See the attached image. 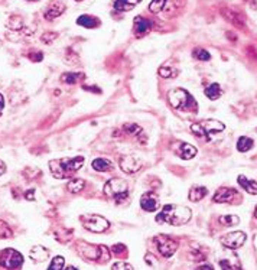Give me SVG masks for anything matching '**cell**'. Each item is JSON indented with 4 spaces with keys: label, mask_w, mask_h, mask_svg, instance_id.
Masks as SVG:
<instances>
[{
    "label": "cell",
    "mask_w": 257,
    "mask_h": 270,
    "mask_svg": "<svg viewBox=\"0 0 257 270\" xmlns=\"http://www.w3.org/2000/svg\"><path fill=\"white\" fill-rule=\"evenodd\" d=\"M125 132L128 133V135H131V136H137L140 132H142V127L140 126H137V125H125Z\"/></svg>",
    "instance_id": "38"
},
{
    "label": "cell",
    "mask_w": 257,
    "mask_h": 270,
    "mask_svg": "<svg viewBox=\"0 0 257 270\" xmlns=\"http://www.w3.org/2000/svg\"><path fill=\"white\" fill-rule=\"evenodd\" d=\"M81 224L84 225L85 230L91 231V233H103L110 227V222L107 218H104L103 215L98 214H85L81 215L80 218Z\"/></svg>",
    "instance_id": "7"
},
{
    "label": "cell",
    "mask_w": 257,
    "mask_h": 270,
    "mask_svg": "<svg viewBox=\"0 0 257 270\" xmlns=\"http://www.w3.org/2000/svg\"><path fill=\"white\" fill-rule=\"evenodd\" d=\"M152 28V22L143 16H136L134 17V35L137 38H142L145 36Z\"/></svg>",
    "instance_id": "17"
},
{
    "label": "cell",
    "mask_w": 257,
    "mask_h": 270,
    "mask_svg": "<svg viewBox=\"0 0 257 270\" xmlns=\"http://www.w3.org/2000/svg\"><path fill=\"white\" fill-rule=\"evenodd\" d=\"M225 129V125L220 120H202L199 123H195L191 126V130L199 139H209L211 136L218 135Z\"/></svg>",
    "instance_id": "6"
},
{
    "label": "cell",
    "mask_w": 257,
    "mask_h": 270,
    "mask_svg": "<svg viewBox=\"0 0 257 270\" xmlns=\"http://www.w3.org/2000/svg\"><path fill=\"white\" fill-rule=\"evenodd\" d=\"M103 192L109 198H113L117 204H122L128 195V182L120 178H112L104 184Z\"/></svg>",
    "instance_id": "5"
},
{
    "label": "cell",
    "mask_w": 257,
    "mask_h": 270,
    "mask_svg": "<svg viewBox=\"0 0 257 270\" xmlns=\"http://www.w3.org/2000/svg\"><path fill=\"white\" fill-rule=\"evenodd\" d=\"M80 249V254L91 262H97V263H107L112 257V253L109 252V249L103 244L97 246V244H88V243H80L78 244Z\"/></svg>",
    "instance_id": "4"
},
{
    "label": "cell",
    "mask_w": 257,
    "mask_h": 270,
    "mask_svg": "<svg viewBox=\"0 0 257 270\" xmlns=\"http://www.w3.org/2000/svg\"><path fill=\"white\" fill-rule=\"evenodd\" d=\"M23 265V256L15 249H4L0 253V266L6 270H17Z\"/></svg>",
    "instance_id": "8"
},
{
    "label": "cell",
    "mask_w": 257,
    "mask_h": 270,
    "mask_svg": "<svg viewBox=\"0 0 257 270\" xmlns=\"http://www.w3.org/2000/svg\"><path fill=\"white\" fill-rule=\"evenodd\" d=\"M142 0H114V9L119 12H130L133 10Z\"/></svg>",
    "instance_id": "24"
},
{
    "label": "cell",
    "mask_w": 257,
    "mask_h": 270,
    "mask_svg": "<svg viewBox=\"0 0 257 270\" xmlns=\"http://www.w3.org/2000/svg\"><path fill=\"white\" fill-rule=\"evenodd\" d=\"M228 250H230V249H228ZM218 263H220L221 270H243L241 265H240V259H239V256H237L233 250L227 252L225 256L220 257Z\"/></svg>",
    "instance_id": "12"
},
{
    "label": "cell",
    "mask_w": 257,
    "mask_h": 270,
    "mask_svg": "<svg viewBox=\"0 0 257 270\" xmlns=\"http://www.w3.org/2000/svg\"><path fill=\"white\" fill-rule=\"evenodd\" d=\"M29 256H31V259H32L35 263H44V262L48 260L49 252H48V249H45L44 246H35V247L31 249Z\"/></svg>",
    "instance_id": "19"
},
{
    "label": "cell",
    "mask_w": 257,
    "mask_h": 270,
    "mask_svg": "<svg viewBox=\"0 0 257 270\" xmlns=\"http://www.w3.org/2000/svg\"><path fill=\"white\" fill-rule=\"evenodd\" d=\"M75 1H81V0H75Z\"/></svg>",
    "instance_id": "47"
},
{
    "label": "cell",
    "mask_w": 257,
    "mask_h": 270,
    "mask_svg": "<svg viewBox=\"0 0 257 270\" xmlns=\"http://www.w3.org/2000/svg\"><path fill=\"white\" fill-rule=\"evenodd\" d=\"M13 231L9 227V224L3 220H0V238H12Z\"/></svg>",
    "instance_id": "32"
},
{
    "label": "cell",
    "mask_w": 257,
    "mask_h": 270,
    "mask_svg": "<svg viewBox=\"0 0 257 270\" xmlns=\"http://www.w3.org/2000/svg\"><path fill=\"white\" fill-rule=\"evenodd\" d=\"M77 25L84 26L87 29H93V28H98L100 26V19L91 15H82L77 19Z\"/></svg>",
    "instance_id": "22"
},
{
    "label": "cell",
    "mask_w": 257,
    "mask_h": 270,
    "mask_svg": "<svg viewBox=\"0 0 257 270\" xmlns=\"http://www.w3.org/2000/svg\"><path fill=\"white\" fill-rule=\"evenodd\" d=\"M3 107H4V97L0 94V111L3 110Z\"/></svg>",
    "instance_id": "44"
},
{
    "label": "cell",
    "mask_w": 257,
    "mask_h": 270,
    "mask_svg": "<svg viewBox=\"0 0 257 270\" xmlns=\"http://www.w3.org/2000/svg\"><path fill=\"white\" fill-rule=\"evenodd\" d=\"M84 162H85V159L82 156L52 159V160H49V171H51L52 176L57 179H68L80 168H82Z\"/></svg>",
    "instance_id": "2"
},
{
    "label": "cell",
    "mask_w": 257,
    "mask_h": 270,
    "mask_svg": "<svg viewBox=\"0 0 257 270\" xmlns=\"http://www.w3.org/2000/svg\"><path fill=\"white\" fill-rule=\"evenodd\" d=\"M193 217V211L188 206L177 205V204H166L156 215V221L159 224H169V225H184Z\"/></svg>",
    "instance_id": "1"
},
{
    "label": "cell",
    "mask_w": 257,
    "mask_h": 270,
    "mask_svg": "<svg viewBox=\"0 0 257 270\" xmlns=\"http://www.w3.org/2000/svg\"><path fill=\"white\" fill-rule=\"evenodd\" d=\"M255 217L257 218V206H256V209H255Z\"/></svg>",
    "instance_id": "46"
},
{
    "label": "cell",
    "mask_w": 257,
    "mask_h": 270,
    "mask_svg": "<svg viewBox=\"0 0 257 270\" xmlns=\"http://www.w3.org/2000/svg\"><path fill=\"white\" fill-rule=\"evenodd\" d=\"M236 198H239V192L233 188H227V187H221L215 191L214 197H212V201L214 203H227L231 204Z\"/></svg>",
    "instance_id": "13"
},
{
    "label": "cell",
    "mask_w": 257,
    "mask_h": 270,
    "mask_svg": "<svg viewBox=\"0 0 257 270\" xmlns=\"http://www.w3.org/2000/svg\"><path fill=\"white\" fill-rule=\"evenodd\" d=\"M64 270H78L77 268H74V266H68V268H65Z\"/></svg>",
    "instance_id": "45"
},
{
    "label": "cell",
    "mask_w": 257,
    "mask_h": 270,
    "mask_svg": "<svg viewBox=\"0 0 257 270\" xmlns=\"http://www.w3.org/2000/svg\"><path fill=\"white\" fill-rule=\"evenodd\" d=\"M112 270H133V268H131V265H128L126 262H117L113 265Z\"/></svg>",
    "instance_id": "39"
},
{
    "label": "cell",
    "mask_w": 257,
    "mask_h": 270,
    "mask_svg": "<svg viewBox=\"0 0 257 270\" xmlns=\"http://www.w3.org/2000/svg\"><path fill=\"white\" fill-rule=\"evenodd\" d=\"M7 26L12 28V31H15V32H20V31H23V20L20 16H12L9 19Z\"/></svg>",
    "instance_id": "30"
},
{
    "label": "cell",
    "mask_w": 257,
    "mask_h": 270,
    "mask_svg": "<svg viewBox=\"0 0 257 270\" xmlns=\"http://www.w3.org/2000/svg\"><path fill=\"white\" fill-rule=\"evenodd\" d=\"M175 155L179 156L181 159H193L196 155V147L185 142H178L175 146Z\"/></svg>",
    "instance_id": "16"
},
{
    "label": "cell",
    "mask_w": 257,
    "mask_h": 270,
    "mask_svg": "<svg viewBox=\"0 0 257 270\" xmlns=\"http://www.w3.org/2000/svg\"><path fill=\"white\" fill-rule=\"evenodd\" d=\"M255 144V140L252 137H247V136H241L239 140H237V150L239 152H247L253 147Z\"/></svg>",
    "instance_id": "26"
},
{
    "label": "cell",
    "mask_w": 257,
    "mask_h": 270,
    "mask_svg": "<svg viewBox=\"0 0 257 270\" xmlns=\"http://www.w3.org/2000/svg\"><path fill=\"white\" fill-rule=\"evenodd\" d=\"M195 270H214V268H212L211 265H202V266L196 268Z\"/></svg>",
    "instance_id": "42"
},
{
    "label": "cell",
    "mask_w": 257,
    "mask_h": 270,
    "mask_svg": "<svg viewBox=\"0 0 257 270\" xmlns=\"http://www.w3.org/2000/svg\"><path fill=\"white\" fill-rule=\"evenodd\" d=\"M220 222L224 225H237L240 222L237 215H221L220 217Z\"/></svg>",
    "instance_id": "35"
},
{
    "label": "cell",
    "mask_w": 257,
    "mask_h": 270,
    "mask_svg": "<svg viewBox=\"0 0 257 270\" xmlns=\"http://www.w3.org/2000/svg\"><path fill=\"white\" fill-rule=\"evenodd\" d=\"M65 266V259L63 256H57L52 259V262L49 263L48 270H64Z\"/></svg>",
    "instance_id": "33"
},
{
    "label": "cell",
    "mask_w": 257,
    "mask_h": 270,
    "mask_svg": "<svg viewBox=\"0 0 257 270\" xmlns=\"http://www.w3.org/2000/svg\"><path fill=\"white\" fill-rule=\"evenodd\" d=\"M220 13H221V16H223L228 23L234 25L237 29H246L244 17H243L239 12H236V10H233V9H221Z\"/></svg>",
    "instance_id": "15"
},
{
    "label": "cell",
    "mask_w": 257,
    "mask_h": 270,
    "mask_svg": "<svg viewBox=\"0 0 257 270\" xmlns=\"http://www.w3.org/2000/svg\"><path fill=\"white\" fill-rule=\"evenodd\" d=\"M93 169L97 171V172H110L113 169V162L110 159H106V158H97L93 160L91 163Z\"/></svg>",
    "instance_id": "21"
},
{
    "label": "cell",
    "mask_w": 257,
    "mask_h": 270,
    "mask_svg": "<svg viewBox=\"0 0 257 270\" xmlns=\"http://www.w3.org/2000/svg\"><path fill=\"white\" fill-rule=\"evenodd\" d=\"M169 104L178 111H198V104L193 95L184 88H174L168 93Z\"/></svg>",
    "instance_id": "3"
},
{
    "label": "cell",
    "mask_w": 257,
    "mask_h": 270,
    "mask_svg": "<svg viewBox=\"0 0 257 270\" xmlns=\"http://www.w3.org/2000/svg\"><path fill=\"white\" fill-rule=\"evenodd\" d=\"M84 187H85V181L84 179H72V181L68 182V190L72 194H80L84 190Z\"/></svg>",
    "instance_id": "28"
},
{
    "label": "cell",
    "mask_w": 257,
    "mask_h": 270,
    "mask_svg": "<svg viewBox=\"0 0 257 270\" xmlns=\"http://www.w3.org/2000/svg\"><path fill=\"white\" fill-rule=\"evenodd\" d=\"M140 206H142V209H145L147 212H153V211L159 209L161 200H159V197L155 192L149 191V192H145L142 195V198H140Z\"/></svg>",
    "instance_id": "14"
},
{
    "label": "cell",
    "mask_w": 257,
    "mask_h": 270,
    "mask_svg": "<svg viewBox=\"0 0 257 270\" xmlns=\"http://www.w3.org/2000/svg\"><path fill=\"white\" fill-rule=\"evenodd\" d=\"M112 252H113L116 256H119V257H125V256H126V252H128V247H126L125 244L119 243V244H114V246H113Z\"/></svg>",
    "instance_id": "37"
},
{
    "label": "cell",
    "mask_w": 257,
    "mask_h": 270,
    "mask_svg": "<svg viewBox=\"0 0 257 270\" xmlns=\"http://www.w3.org/2000/svg\"><path fill=\"white\" fill-rule=\"evenodd\" d=\"M178 74H179L178 68L171 67V65H163L159 68V75L162 78H175Z\"/></svg>",
    "instance_id": "29"
},
{
    "label": "cell",
    "mask_w": 257,
    "mask_h": 270,
    "mask_svg": "<svg viewBox=\"0 0 257 270\" xmlns=\"http://www.w3.org/2000/svg\"><path fill=\"white\" fill-rule=\"evenodd\" d=\"M4 172H6V165H4V162H3V160H0V176H1Z\"/></svg>",
    "instance_id": "43"
},
{
    "label": "cell",
    "mask_w": 257,
    "mask_h": 270,
    "mask_svg": "<svg viewBox=\"0 0 257 270\" xmlns=\"http://www.w3.org/2000/svg\"><path fill=\"white\" fill-rule=\"evenodd\" d=\"M237 181H239V184H240V187L247 192V194H250V195H257V182L256 181H253V179H249L247 176H244V175H239V178H237Z\"/></svg>",
    "instance_id": "20"
},
{
    "label": "cell",
    "mask_w": 257,
    "mask_h": 270,
    "mask_svg": "<svg viewBox=\"0 0 257 270\" xmlns=\"http://www.w3.org/2000/svg\"><path fill=\"white\" fill-rule=\"evenodd\" d=\"M207 194H208V190H207L205 187H202V185H193V188L190 190L188 198H190V201H193V203H198V201L204 200V198L207 197Z\"/></svg>",
    "instance_id": "23"
},
{
    "label": "cell",
    "mask_w": 257,
    "mask_h": 270,
    "mask_svg": "<svg viewBox=\"0 0 257 270\" xmlns=\"http://www.w3.org/2000/svg\"><path fill=\"white\" fill-rule=\"evenodd\" d=\"M65 12V4L61 1V0H55V1H52L49 6H48V9H47V12H45V19L47 20H54V19H57L58 16H61L63 13Z\"/></svg>",
    "instance_id": "18"
},
{
    "label": "cell",
    "mask_w": 257,
    "mask_h": 270,
    "mask_svg": "<svg viewBox=\"0 0 257 270\" xmlns=\"http://www.w3.org/2000/svg\"><path fill=\"white\" fill-rule=\"evenodd\" d=\"M205 95L209 98V100H217L223 95V90H221V85L217 84V82H212L211 85L207 87L205 90Z\"/></svg>",
    "instance_id": "25"
},
{
    "label": "cell",
    "mask_w": 257,
    "mask_h": 270,
    "mask_svg": "<svg viewBox=\"0 0 257 270\" xmlns=\"http://www.w3.org/2000/svg\"><path fill=\"white\" fill-rule=\"evenodd\" d=\"M193 57L196 58V60H199V61H209L211 60V54L208 52V51H205V49H202V48H195L193 51Z\"/></svg>",
    "instance_id": "34"
},
{
    "label": "cell",
    "mask_w": 257,
    "mask_h": 270,
    "mask_svg": "<svg viewBox=\"0 0 257 270\" xmlns=\"http://www.w3.org/2000/svg\"><path fill=\"white\" fill-rule=\"evenodd\" d=\"M155 243L158 247V252L163 256V257H171L174 256V253L178 250V241L166 234H159L155 237Z\"/></svg>",
    "instance_id": "9"
},
{
    "label": "cell",
    "mask_w": 257,
    "mask_h": 270,
    "mask_svg": "<svg viewBox=\"0 0 257 270\" xmlns=\"http://www.w3.org/2000/svg\"><path fill=\"white\" fill-rule=\"evenodd\" d=\"M28 57H29L32 61H35V63H39V61L44 60V55H42V52H39V51H36V52H31Z\"/></svg>",
    "instance_id": "40"
},
{
    "label": "cell",
    "mask_w": 257,
    "mask_h": 270,
    "mask_svg": "<svg viewBox=\"0 0 257 270\" xmlns=\"http://www.w3.org/2000/svg\"><path fill=\"white\" fill-rule=\"evenodd\" d=\"M23 197H25L26 200H29V201L35 200V190H29V191H26Z\"/></svg>",
    "instance_id": "41"
},
{
    "label": "cell",
    "mask_w": 257,
    "mask_h": 270,
    "mask_svg": "<svg viewBox=\"0 0 257 270\" xmlns=\"http://www.w3.org/2000/svg\"><path fill=\"white\" fill-rule=\"evenodd\" d=\"M58 38V33L57 32H52V31H49V32H47V33H44L42 36H41V41L44 42V44H48V45H51L55 39Z\"/></svg>",
    "instance_id": "36"
},
{
    "label": "cell",
    "mask_w": 257,
    "mask_h": 270,
    "mask_svg": "<svg viewBox=\"0 0 257 270\" xmlns=\"http://www.w3.org/2000/svg\"><path fill=\"white\" fill-rule=\"evenodd\" d=\"M166 3H168V0H152L150 3H149V10L152 12V13H161L162 12V9H165V6H166Z\"/></svg>",
    "instance_id": "31"
},
{
    "label": "cell",
    "mask_w": 257,
    "mask_h": 270,
    "mask_svg": "<svg viewBox=\"0 0 257 270\" xmlns=\"http://www.w3.org/2000/svg\"><path fill=\"white\" fill-rule=\"evenodd\" d=\"M246 238H247L246 233H243V231H233V233H228V234L223 236L220 238V241H221V244L225 249L236 250V249H239V247H241L244 244Z\"/></svg>",
    "instance_id": "10"
},
{
    "label": "cell",
    "mask_w": 257,
    "mask_h": 270,
    "mask_svg": "<svg viewBox=\"0 0 257 270\" xmlns=\"http://www.w3.org/2000/svg\"><path fill=\"white\" fill-rule=\"evenodd\" d=\"M256 132H257V129H256Z\"/></svg>",
    "instance_id": "48"
},
{
    "label": "cell",
    "mask_w": 257,
    "mask_h": 270,
    "mask_svg": "<svg viewBox=\"0 0 257 270\" xmlns=\"http://www.w3.org/2000/svg\"><path fill=\"white\" fill-rule=\"evenodd\" d=\"M119 166H120V169H122L125 174L133 175V174H136V172L142 168V162H140V159L136 158V156L126 155V156H122V158H120Z\"/></svg>",
    "instance_id": "11"
},
{
    "label": "cell",
    "mask_w": 257,
    "mask_h": 270,
    "mask_svg": "<svg viewBox=\"0 0 257 270\" xmlns=\"http://www.w3.org/2000/svg\"><path fill=\"white\" fill-rule=\"evenodd\" d=\"M82 77H84V74H81V72H65L61 75V81L65 82V84H75V82H78L80 79H82Z\"/></svg>",
    "instance_id": "27"
}]
</instances>
